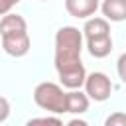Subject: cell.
Returning a JSON list of instances; mask_svg holds the SVG:
<instances>
[{
	"instance_id": "cell-2",
	"label": "cell",
	"mask_w": 126,
	"mask_h": 126,
	"mask_svg": "<svg viewBox=\"0 0 126 126\" xmlns=\"http://www.w3.org/2000/svg\"><path fill=\"white\" fill-rule=\"evenodd\" d=\"M33 100L43 110L55 114L67 112V93H63V89L55 83H39L33 91Z\"/></svg>"
},
{
	"instance_id": "cell-13",
	"label": "cell",
	"mask_w": 126,
	"mask_h": 126,
	"mask_svg": "<svg viewBox=\"0 0 126 126\" xmlns=\"http://www.w3.org/2000/svg\"><path fill=\"white\" fill-rule=\"evenodd\" d=\"M116 71H118V77L122 79V83H126V53H122L116 61Z\"/></svg>"
},
{
	"instance_id": "cell-11",
	"label": "cell",
	"mask_w": 126,
	"mask_h": 126,
	"mask_svg": "<svg viewBox=\"0 0 126 126\" xmlns=\"http://www.w3.org/2000/svg\"><path fill=\"white\" fill-rule=\"evenodd\" d=\"M26 126H63V122L55 116H43V118H32L26 122Z\"/></svg>"
},
{
	"instance_id": "cell-9",
	"label": "cell",
	"mask_w": 126,
	"mask_h": 126,
	"mask_svg": "<svg viewBox=\"0 0 126 126\" xmlns=\"http://www.w3.org/2000/svg\"><path fill=\"white\" fill-rule=\"evenodd\" d=\"M87 47H89V53L96 59H102L106 57L110 51H112V37L110 35H104V37H93V39H87Z\"/></svg>"
},
{
	"instance_id": "cell-16",
	"label": "cell",
	"mask_w": 126,
	"mask_h": 126,
	"mask_svg": "<svg viewBox=\"0 0 126 126\" xmlns=\"http://www.w3.org/2000/svg\"><path fill=\"white\" fill-rule=\"evenodd\" d=\"M65 126H89L85 120H81V118H73V120H69Z\"/></svg>"
},
{
	"instance_id": "cell-4",
	"label": "cell",
	"mask_w": 126,
	"mask_h": 126,
	"mask_svg": "<svg viewBox=\"0 0 126 126\" xmlns=\"http://www.w3.org/2000/svg\"><path fill=\"white\" fill-rule=\"evenodd\" d=\"M2 47L8 55L12 57H24L30 51V35L28 32L24 33H12V35H4L2 37Z\"/></svg>"
},
{
	"instance_id": "cell-6",
	"label": "cell",
	"mask_w": 126,
	"mask_h": 126,
	"mask_svg": "<svg viewBox=\"0 0 126 126\" xmlns=\"http://www.w3.org/2000/svg\"><path fill=\"white\" fill-rule=\"evenodd\" d=\"M24 32H28V24L20 14H6L0 20V37L12 33H24Z\"/></svg>"
},
{
	"instance_id": "cell-12",
	"label": "cell",
	"mask_w": 126,
	"mask_h": 126,
	"mask_svg": "<svg viewBox=\"0 0 126 126\" xmlns=\"http://www.w3.org/2000/svg\"><path fill=\"white\" fill-rule=\"evenodd\" d=\"M104 126H126V112H112L104 120Z\"/></svg>"
},
{
	"instance_id": "cell-14",
	"label": "cell",
	"mask_w": 126,
	"mask_h": 126,
	"mask_svg": "<svg viewBox=\"0 0 126 126\" xmlns=\"http://www.w3.org/2000/svg\"><path fill=\"white\" fill-rule=\"evenodd\" d=\"M8 116H10V102H8V98L0 96V124H2Z\"/></svg>"
},
{
	"instance_id": "cell-8",
	"label": "cell",
	"mask_w": 126,
	"mask_h": 126,
	"mask_svg": "<svg viewBox=\"0 0 126 126\" xmlns=\"http://www.w3.org/2000/svg\"><path fill=\"white\" fill-rule=\"evenodd\" d=\"M83 33H85L87 39L110 35L108 20H106V18H91V20H87V24H85V28H83Z\"/></svg>"
},
{
	"instance_id": "cell-7",
	"label": "cell",
	"mask_w": 126,
	"mask_h": 126,
	"mask_svg": "<svg viewBox=\"0 0 126 126\" xmlns=\"http://www.w3.org/2000/svg\"><path fill=\"white\" fill-rule=\"evenodd\" d=\"M100 10H102V16L110 22L126 20V0H104Z\"/></svg>"
},
{
	"instance_id": "cell-15",
	"label": "cell",
	"mask_w": 126,
	"mask_h": 126,
	"mask_svg": "<svg viewBox=\"0 0 126 126\" xmlns=\"http://www.w3.org/2000/svg\"><path fill=\"white\" fill-rule=\"evenodd\" d=\"M18 2H20V0H0V16L10 14V10H12Z\"/></svg>"
},
{
	"instance_id": "cell-1",
	"label": "cell",
	"mask_w": 126,
	"mask_h": 126,
	"mask_svg": "<svg viewBox=\"0 0 126 126\" xmlns=\"http://www.w3.org/2000/svg\"><path fill=\"white\" fill-rule=\"evenodd\" d=\"M83 51V32L75 26H63L55 33V69L61 85L77 91L85 85L87 71L81 61Z\"/></svg>"
},
{
	"instance_id": "cell-3",
	"label": "cell",
	"mask_w": 126,
	"mask_h": 126,
	"mask_svg": "<svg viewBox=\"0 0 126 126\" xmlns=\"http://www.w3.org/2000/svg\"><path fill=\"white\" fill-rule=\"evenodd\" d=\"M85 93L89 98H93L96 102H104L112 93V81L108 79V75L94 71V73L87 75V79H85Z\"/></svg>"
},
{
	"instance_id": "cell-5",
	"label": "cell",
	"mask_w": 126,
	"mask_h": 126,
	"mask_svg": "<svg viewBox=\"0 0 126 126\" xmlns=\"http://www.w3.org/2000/svg\"><path fill=\"white\" fill-rule=\"evenodd\" d=\"M65 10L73 18H89L98 10V0H65Z\"/></svg>"
},
{
	"instance_id": "cell-10",
	"label": "cell",
	"mask_w": 126,
	"mask_h": 126,
	"mask_svg": "<svg viewBox=\"0 0 126 126\" xmlns=\"http://www.w3.org/2000/svg\"><path fill=\"white\" fill-rule=\"evenodd\" d=\"M87 110H89V96H87V93H81V91L67 93V112L83 114Z\"/></svg>"
}]
</instances>
